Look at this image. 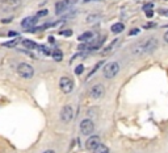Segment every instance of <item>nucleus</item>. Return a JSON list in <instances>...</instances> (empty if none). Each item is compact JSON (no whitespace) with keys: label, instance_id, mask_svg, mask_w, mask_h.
I'll return each mask as SVG.
<instances>
[{"label":"nucleus","instance_id":"5","mask_svg":"<svg viewBox=\"0 0 168 153\" xmlns=\"http://www.w3.org/2000/svg\"><path fill=\"white\" fill-rule=\"evenodd\" d=\"M80 132L84 136H89L94 132V124L91 119H84L80 123Z\"/></svg>","mask_w":168,"mask_h":153},{"label":"nucleus","instance_id":"8","mask_svg":"<svg viewBox=\"0 0 168 153\" xmlns=\"http://www.w3.org/2000/svg\"><path fill=\"white\" fill-rule=\"evenodd\" d=\"M37 20H38V18H37L36 16H28V17H25L21 21V26H22V29L30 30L32 26H34L37 24Z\"/></svg>","mask_w":168,"mask_h":153},{"label":"nucleus","instance_id":"11","mask_svg":"<svg viewBox=\"0 0 168 153\" xmlns=\"http://www.w3.org/2000/svg\"><path fill=\"white\" fill-rule=\"evenodd\" d=\"M123 29H125V24H122V23H116L110 26V30L114 34H118V33H121V32H123Z\"/></svg>","mask_w":168,"mask_h":153},{"label":"nucleus","instance_id":"16","mask_svg":"<svg viewBox=\"0 0 168 153\" xmlns=\"http://www.w3.org/2000/svg\"><path fill=\"white\" fill-rule=\"evenodd\" d=\"M37 49H39V52H42L45 55H50V54H51L50 49H49V47H46L45 45H38V47H37Z\"/></svg>","mask_w":168,"mask_h":153},{"label":"nucleus","instance_id":"22","mask_svg":"<svg viewBox=\"0 0 168 153\" xmlns=\"http://www.w3.org/2000/svg\"><path fill=\"white\" fill-rule=\"evenodd\" d=\"M143 9H144V11L154 9V3H147V4H144V5H143Z\"/></svg>","mask_w":168,"mask_h":153},{"label":"nucleus","instance_id":"29","mask_svg":"<svg viewBox=\"0 0 168 153\" xmlns=\"http://www.w3.org/2000/svg\"><path fill=\"white\" fill-rule=\"evenodd\" d=\"M8 36H9V37H18V33H17V32H9Z\"/></svg>","mask_w":168,"mask_h":153},{"label":"nucleus","instance_id":"3","mask_svg":"<svg viewBox=\"0 0 168 153\" xmlns=\"http://www.w3.org/2000/svg\"><path fill=\"white\" fill-rule=\"evenodd\" d=\"M118 71H120V63L118 62H109L104 66L102 74H104L105 78L110 79V78H114V76L118 74Z\"/></svg>","mask_w":168,"mask_h":153},{"label":"nucleus","instance_id":"31","mask_svg":"<svg viewBox=\"0 0 168 153\" xmlns=\"http://www.w3.org/2000/svg\"><path fill=\"white\" fill-rule=\"evenodd\" d=\"M43 153H55V150H52V149H47V150H45Z\"/></svg>","mask_w":168,"mask_h":153},{"label":"nucleus","instance_id":"14","mask_svg":"<svg viewBox=\"0 0 168 153\" xmlns=\"http://www.w3.org/2000/svg\"><path fill=\"white\" fill-rule=\"evenodd\" d=\"M93 38V33L92 32H84L83 34L78 37V41H89V40Z\"/></svg>","mask_w":168,"mask_h":153},{"label":"nucleus","instance_id":"30","mask_svg":"<svg viewBox=\"0 0 168 153\" xmlns=\"http://www.w3.org/2000/svg\"><path fill=\"white\" fill-rule=\"evenodd\" d=\"M164 41L168 44V32H165V33H164Z\"/></svg>","mask_w":168,"mask_h":153},{"label":"nucleus","instance_id":"17","mask_svg":"<svg viewBox=\"0 0 168 153\" xmlns=\"http://www.w3.org/2000/svg\"><path fill=\"white\" fill-rule=\"evenodd\" d=\"M54 58H55V61H62V58H63V54H62V52L60 50H54Z\"/></svg>","mask_w":168,"mask_h":153},{"label":"nucleus","instance_id":"28","mask_svg":"<svg viewBox=\"0 0 168 153\" xmlns=\"http://www.w3.org/2000/svg\"><path fill=\"white\" fill-rule=\"evenodd\" d=\"M154 26H155V24H154V23H147V24H146V25H144V26H143V28L148 29V28H154Z\"/></svg>","mask_w":168,"mask_h":153},{"label":"nucleus","instance_id":"24","mask_svg":"<svg viewBox=\"0 0 168 153\" xmlns=\"http://www.w3.org/2000/svg\"><path fill=\"white\" fill-rule=\"evenodd\" d=\"M60 34L64 36V37H70L71 34H72V30H71V29H68V30H62V32H60Z\"/></svg>","mask_w":168,"mask_h":153},{"label":"nucleus","instance_id":"1","mask_svg":"<svg viewBox=\"0 0 168 153\" xmlns=\"http://www.w3.org/2000/svg\"><path fill=\"white\" fill-rule=\"evenodd\" d=\"M156 46H158L156 38L151 37V38H147L144 41L139 42V44H135V46L131 49V52L135 55H143V54H148V53L154 52Z\"/></svg>","mask_w":168,"mask_h":153},{"label":"nucleus","instance_id":"12","mask_svg":"<svg viewBox=\"0 0 168 153\" xmlns=\"http://www.w3.org/2000/svg\"><path fill=\"white\" fill-rule=\"evenodd\" d=\"M92 152H93V153H110V150H109V148H108L105 144H101V142H100V144L97 145L93 150H92Z\"/></svg>","mask_w":168,"mask_h":153},{"label":"nucleus","instance_id":"9","mask_svg":"<svg viewBox=\"0 0 168 153\" xmlns=\"http://www.w3.org/2000/svg\"><path fill=\"white\" fill-rule=\"evenodd\" d=\"M99 144H100V137L99 136H89L88 140L85 141V148L88 150H93Z\"/></svg>","mask_w":168,"mask_h":153},{"label":"nucleus","instance_id":"27","mask_svg":"<svg viewBox=\"0 0 168 153\" xmlns=\"http://www.w3.org/2000/svg\"><path fill=\"white\" fill-rule=\"evenodd\" d=\"M159 13L162 16H165V17H168V9H159Z\"/></svg>","mask_w":168,"mask_h":153},{"label":"nucleus","instance_id":"18","mask_svg":"<svg viewBox=\"0 0 168 153\" xmlns=\"http://www.w3.org/2000/svg\"><path fill=\"white\" fill-rule=\"evenodd\" d=\"M99 18H100L99 15H91V16H88V17H87V21H88V23H94V21L99 20Z\"/></svg>","mask_w":168,"mask_h":153},{"label":"nucleus","instance_id":"21","mask_svg":"<svg viewBox=\"0 0 168 153\" xmlns=\"http://www.w3.org/2000/svg\"><path fill=\"white\" fill-rule=\"evenodd\" d=\"M47 13H49V12H47V9H42V11H39V12L37 13L36 17H37V18H38V17H43V16H46Z\"/></svg>","mask_w":168,"mask_h":153},{"label":"nucleus","instance_id":"10","mask_svg":"<svg viewBox=\"0 0 168 153\" xmlns=\"http://www.w3.org/2000/svg\"><path fill=\"white\" fill-rule=\"evenodd\" d=\"M68 7V1H59L55 4V13L57 15H62Z\"/></svg>","mask_w":168,"mask_h":153},{"label":"nucleus","instance_id":"25","mask_svg":"<svg viewBox=\"0 0 168 153\" xmlns=\"http://www.w3.org/2000/svg\"><path fill=\"white\" fill-rule=\"evenodd\" d=\"M154 16V9H150V11H146V17L151 18Z\"/></svg>","mask_w":168,"mask_h":153},{"label":"nucleus","instance_id":"20","mask_svg":"<svg viewBox=\"0 0 168 153\" xmlns=\"http://www.w3.org/2000/svg\"><path fill=\"white\" fill-rule=\"evenodd\" d=\"M83 71H84V66L83 65H78V66H76V69H75V74H76V75H80Z\"/></svg>","mask_w":168,"mask_h":153},{"label":"nucleus","instance_id":"15","mask_svg":"<svg viewBox=\"0 0 168 153\" xmlns=\"http://www.w3.org/2000/svg\"><path fill=\"white\" fill-rule=\"evenodd\" d=\"M22 44H24V46L26 47V49H37L38 47V45L36 44L34 41H32V40H24L22 41Z\"/></svg>","mask_w":168,"mask_h":153},{"label":"nucleus","instance_id":"26","mask_svg":"<svg viewBox=\"0 0 168 153\" xmlns=\"http://www.w3.org/2000/svg\"><path fill=\"white\" fill-rule=\"evenodd\" d=\"M139 33V29H131L130 32H129V34H130V36H135V34H138Z\"/></svg>","mask_w":168,"mask_h":153},{"label":"nucleus","instance_id":"23","mask_svg":"<svg viewBox=\"0 0 168 153\" xmlns=\"http://www.w3.org/2000/svg\"><path fill=\"white\" fill-rule=\"evenodd\" d=\"M101 63H102V62H99V63H96V65H94V67H93V69H92V71H91V73H89V74H88V76H89V78H91V76H92V75H93V73H94V71H96V70H97V69H99V66H100V65H101Z\"/></svg>","mask_w":168,"mask_h":153},{"label":"nucleus","instance_id":"32","mask_svg":"<svg viewBox=\"0 0 168 153\" xmlns=\"http://www.w3.org/2000/svg\"><path fill=\"white\" fill-rule=\"evenodd\" d=\"M12 1H20V0H12Z\"/></svg>","mask_w":168,"mask_h":153},{"label":"nucleus","instance_id":"4","mask_svg":"<svg viewBox=\"0 0 168 153\" xmlns=\"http://www.w3.org/2000/svg\"><path fill=\"white\" fill-rule=\"evenodd\" d=\"M59 87L63 94H70V92H72L74 87H75V83H74V81L71 78H68V76H62L59 81Z\"/></svg>","mask_w":168,"mask_h":153},{"label":"nucleus","instance_id":"13","mask_svg":"<svg viewBox=\"0 0 168 153\" xmlns=\"http://www.w3.org/2000/svg\"><path fill=\"white\" fill-rule=\"evenodd\" d=\"M117 44H118V40H114V41H113L112 44L109 45V46H106V47H105V49L101 52V53H102V55H108L109 53H112L113 50H114V47L117 46Z\"/></svg>","mask_w":168,"mask_h":153},{"label":"nucleus","instance_id":"19","mask_svg":"<svg viewBox=\"0 0 168 153\" xmlns=\"http://www.w3.org/2000/svg\"><path fill=\"white\" fill-rule=\"evenodd\" d=\"M16 45H17V40H13V41H10V42H5V44H3V46L13 47V46H16Z\"/></svg>","mask_w":168,"mask_h":153},{"label":"nucleus","instance_id":"2","mask_svg":"<svg viewBox=\"0 0 168 153\" xmlns=\"http://www.w3.org/2000/svg\"><path fill=\"white\" fill-rule=\"evenodd\" d=\"M17 74L21 78L30 79V78H33V75H34V69H33V66L29 65V63L22 62L17 66Z\"/></svg>","mask_w":168,"mask_h":153},{"label":"nucleus","instance_id":"7","mask_svg":"<svg viewBox=\"0 0 168 153\" xmlns=\"http://www.w3.org/2000/svg\"><path fill=\"white\" fill-rule=\"evenodd\" d=\"M60 119H62L63 123H70L74 119V110L70 104L64 106L62 108V111H60Z\"/></svg>","mask_w":168,"mask_h":153},{"label":"nucleus","instance_id":"6","mask_svg":"<svg viewBox=\"0 0 168 153\" xmlns=\"http://www.w3.org/2000/svg\"><path fill=\"white\" fill-rule=\"evenodd\" d=\"M104 95H105V89L101 83L94 84V86H92L91 90H89V96H91L92 99H100V98H102Z\"/></svg>","mask_w":168,"mask_h":153}]
</instances>
